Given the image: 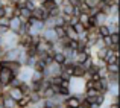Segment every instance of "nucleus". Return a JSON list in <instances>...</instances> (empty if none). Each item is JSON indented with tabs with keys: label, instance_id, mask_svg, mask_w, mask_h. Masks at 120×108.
Returning <instances> with one entry per match:
<instances>
[{
	"label": "nucleus",
	"instance_id": "7ed1b4c3",
	"mask_svg": "<svg viewBox=\"0 0 120 108\" xmlns=\"http://www.w3.org/2000/svg\"><path fill=\"white\" fill-rule=\"evenodd\" d=\"M84 78H70V91L75 94H84L85 85H84Z\"/></svg>",
	"mask_w": 120,
	"mask_h": 108
},
{
	"label": "nucleus",
	"instance_id": "cd10ccee",
	"mask_svg": "<svg viewBox=\"0 0 120 108\" xmlns=\"http://www.w3.org/2000/svg\"><path fill=\"white\" fill-rule=\"evenodd\" d=\"M17 108H18V107H17Z\"/></svg>",
	"mask_w": 120,
	"mask_h": 108
},
{
	"label": "nucleus",
	"instance_id": "4468645a",
	"mask_svg": "<svg viewBox=\"0 0 120 108\" xmlns=\"http://www.w3.org/2000/svg\"><path fill=\"white\" fill-rule=\"evenodd\" d=\"M96 32H97L99 37H108L109 34H111V27L106 23H103V24H99V26L96 27Z\"/></svg>",
	"mask_w": 120,
	"mask_h": 108
},
{
	"label": "nucleus",
	"instance_id": "39448f33",
	"mask_svg": "<svg viewBox=\"0 0 120 108\" xmlns=\"http://www.w3.org/2000/svg\"><path fill=\"white\" fill-rule=\"evenodd\" d=\"M81 94H75V93H70L67 97H64V107H68V108H78L81 105Z\"/></svg>",
	"mask_w": 120,
	"mask_h": 108
},
{
	"label": "nucleus",
	"instance_id": "f8f14e48",
	"mask_svg": "<svg viewBox=\"0 0 120 108\" xmlns=\"http://www.w3.org/2000/svg\"><path fill=\"white\" fill-rule=\"evenodd\" d=\"M17 17L20 18V20L23 21V23H26V21L29 20L30 17H32V11H30V9H27L26 6H24V8L18 9V14H17Z\"/></svg>",
	"mask_w": 120,
	"mask_h": 108
},
{
	"label": "nucleus",
	"instance_id": "20e7f679",
	"mask_svg": "<svg viewBox=\"0 0 120 108\" xmlns=\"http://www.w3.org/2000/svg\"><path fill=\"white\" fill-rule=\"evenodd\" d=\"M21 52H23V49H21L20 46L6 49V53H5V58H3V59H6V61H18ZM3 59H2V61H3Z\"/></svg>",
	"mask_w": 120,
	"mask_h": 108
},
{
	"label": "nucleus",
	"instance_id": "9b49d317",
	"mask_svg": "<svg viewBox=\"0 0 120 108\" xmlns=\"http://www.w3.org/2000/svg\"><path fill=\"white\" fill-rule=\"evenodd\" d=\"M32 17L37 18V20H40V21H46V18L49 17V14H47V11L40 5V6H37V8L32 11Z\"/></svg>",
	"mask_w": 120,
	"mask_h": 108
},
{
	"label": "nucleus",
	"instance_id": "6e6552de",
	"mask_svg": "<svg viewBox=\"0 0 120 108\" xmlns=\"http://www.w3.org/2000/svg\"><path fill=\"white\" fill-rule=\"evenodd\" d=\"M21 23H23V21H21L20 18L17 17V15L11 17V18H9V23H8V27H9V31L18 35V32H20V27H21Z\"/></svg>",
	"mask_w": 120,
	"mask_h": 108
},
{
	"label": "nucleus",
	"instance_id": "a211bd4d",
	"mask_svg": "<svg viewBox=\"0 0 120 108\" xmlns=\"http://www.w3.org/2000/svg\"><path fill=\"white\" fill-rule=\"evenodd\" d=\"M71 27L75 29V32H76L79 37H82V35H85V34H87V29H85V26H84L82 23H79V21H78V23H75Z\"/></svg>",
	"mask_w": 120,
	"mask_h": 108
},
{
	"label": "nucleus",
	"instance_id": "ddd939ff",
	"mask_svg": "<svg viewBox=\"0 0 120 108\" xmlns=\"http://www.w3.org/2000/svg\"><path fill=\"white\" fill-rule=\"evenodd\" d=\"M2 105H3V108H17V102H15L9 94L5 93L3 97H2Z\"/></svg>",
	"mask_w": 120,
	"mask_h": 108
},
{
	"label": "nucleus",
	"instance_id": "5701e85b",
	"mask_svg": "<svg viewBox=\"0 0 120 108\" xmlns=\"http://www.w3.org/2000/svg\"><path fill=\"white\" fill-rule=\"evenodd\" d=\"M3 5H5V0H0V8H2Z\"/></svg>",
	"mask_w": 120,
	"mask_h": 108
},
{
	"label": "nucleus",
	"instance_id": "bb28decb",
	"mask_svg": "<svg viewBox=\"0 0 120 108\" xmlns=\"http://www.w3.org/2000/svg\"><path fill=\"white\" fill-rule=\"evenodd\" d=\"M0 67H2V61H0Z\"/></svg>",
	"mask_w": 120,
	"mask_h": 108
},
{
	"label": "nucleus",
	"instance_id": "f03ea898",
	"mask_svg": "<svg viewBox=\"0 0 120 108\" xmlns=\"http://www.w3.org/2000/svg\"><path fill=\"white\" fill-rule=\"evenodd\" d=\"M14 76H17V75H14V73L9 70L8 67L2 66V67H0V87L6 90V87L11 84V81H12Z\"/></svg>",
	"mask_w": 120,
	"mask_h": 108
},
{
	"label": "nucleus",
	"instance_id": "0eeeda50",
	"mask_svg": "<svg viewBox=\"0 0 120 108\" xmlns=\"http://www.w3.org/2000/svg\"><path fill=\"white\" fill-rule=\"evenodd\" d=\"M41 37H43L46 41H49V43L58 41V35H56V32H55V27H46L44 26L43 32H41Z\"/></svg>",
	"mask_w": 120,
	"mask_h": 108
},
{
	"label": "nucleus",
	"instance_id": "2eb2a0df",
	"mask_svg": "<svg viewBox=\"0 0 120 108\" xmlns=\"http://www.w3.org/2000/svg\"><path fill=\"white\" fill-rule=\"evenodd\" d=\"M44 73H41V72H37V70H34L32 72V76H30V79H29V82L30 84H41V82L44 81Z\"/></svg>",
	"mask_w": 120,
	"mask_h": 108
},
{
	"label": "nucleus",
	"instance_id": "dca6fc26",
	"mask_svg": "<svg viewBox=\"0 0 120 108\" xmlns=\"http://www.w3.org/2000/svg\"><path fill=\"white\" fill-rule=\"evenodd\" d=\"M52 61L53 62H56V64H59V66H62L65 61H67V58H65V55H64V52H53V55H52Z\"/></svg>",
	"mask_w": 120,
	"mask_h": 108
},
{
	"label": "nucleus",
	"instance_id": "aec40b11",
	"mask_svg": "<svg viewBox=\"0 0 120 108\" xmlns=\"http://www.w3.org/2000/svg\"><path fill=\"white\" fill-rule=\"evenodd\" d=\"M5 53H6V49H3V47H0V61H2V59L5 58Z\"/></svg>",
	"mask_w": 120,
	"mask_h": 108
},
{
	"label": "nucleus",
	"instance_id": "393cba45",
	"mask_svg": "<svg viewBox=\"0 0 120 108\" xmlns=\"http://www.w3.org/2000/svg\"><path fill=\"white\" fill-rule=\"evenodd\" d=\"M78 108H85V107H82V105H79V107H78Z\"/></svg>",
	"mask_w": 120,
	"mask_h": 108
},
{
	"label": "nucleus",
	"instance_id": "f3484780",
	"mask_svg": "<svg viewBox=\"0 0 120 108\" xmlns=\"http://www.w3.org/2000/svg\"><path fill=\"white\" fill-rule=\"evenodd\" d=\"M65 37L70 38V40H78V38H79V35L75 32V29L70 24H65Z\"/></svg>",
	"mask_w": 120,
	"mask_h": 108
},
{
	"label": "nucleus",
	"instance_id": "423d86ee",
	"mask_svg": "<svg viewBox=\"0 0 120 108\" xmlns=\"http://www.w3.org/2000/svg\"><path fill=\"white\" fill-rule=\"evenodd\" d=\"M55 75H61V66L53 62V61H50L49 64L46 66L44 76H46V78H50V76H55Z\"/></svg>",
	"mask_w": 120,
	"mask_h": 108
},
{
	"label": "nucleus",
	"instance_id": "4be33fe9",
	"mask_svg": "<svg viewBox=\"0 0 120 108\" xmlns=\"http://www.w3.org/2000/svg\"><path fill=\"white\" fill-rule=\"evenodd\" d=\"M108 108H119V104H111V102H109Z\"/></svg>",
	"mask_w": 120,
	"mask_h": 108
},
{
	"label": "nucleus",
	"instance_id": "6ab92c4d",
	"mask_svg": "<svg viewBox=\"0 0 120 108\" xmlns=\"http://www.w3.org/2000/svg\"><path fill=\"white\" fill-rule=\"evenodd\" d=\"M106 72L109 73H119V62H112V64H103Z\"/></svg>",
	"mask_w": 120,
	"mask_h": 108
},
{
	"label": "nucleus",
	"instance_id": "412c9836",
	"mask_svg": "<svg viewBox=\"0 0 120 108\" xmlns=\"http://www.w3.org/2000/svg\"><path fill=\"white\" fill-rule=\"evenodd\" d=\"M67 3H70V5H73V6H78L79 5V0H67Z\"/></svg>",
	"mask_w": 120,
	"mask_h": 108
},
{
	"label": "nucleus",
	"instance_id": "b1692460",
	"mask_svg": "<svg viewBox=\"0 0 120 108\" xmlns=\"http://www.w3.org/2000/svg\"><path fill=\"white\" fill-rule=\"evenodd\" d=\"M43 108H55V107H46V105H44Z\"/></svg>",
	"mask_w": 120,
	"mask_h": 108
},
{
	"label": "nucleus",
	"instance_id": "9d476101",
	"mask_svg": "<svg viewBox=\"0 0 120 108\" xmlns=\"http://www.w3.org/2000/svg\"><path fill=\"white\" fill-rule=\"evenodd\" d=\"M71 78H87V70L82 64H78L75 62L73 64V72H71Z\"/></svg>",
	"mask_w": 120,
	"mask_h": 108
},
{
	"label": "nucleus",
	"instance_id": "a878e982",
	"mask_svg": "<svg viewBox=\"0 0 120 108\" xmlns=\"http://www.w3.org/2000/svg\"><path fill=\"white\" fill-rule=\"evenodd\" d=\"M0 108H3V105H2V102H0Z\"/></svg>",
	"mask_w": 120,
	"mask_h": 108
},
{
	"label": "nucleus",
	"instance_id": "f257e3e1",
	"mask_svg": "<svg viewBox=\"0 0 120 108\" xmlns=\"http://www.w3.org/2000/svg\"><path fill=\"white\" fill-rule=\"evenodd\" d=\"M17 40H18L17 34L8 31L6 34L0 35V47H3V49H11V47H15V46H17Z\"/></svg>",
	"mask_w": 120,
	"mask_h": 108
},
{
	"label": "nucleus",
	"instance_id": "1a4fd4ad",
	"mask_svg": "<svg viewBox=\"0 0 120 108\" xmlns=\"http://www.w3.org/2000/svg\"><path fill=\"white\" fill-rule=\"evenodd\" d=\"M2 66L8 67L9 70L14 73V75H18V72H20V69H21V66H23V64H21L20 61H6V59H3Z\"/></svg>",
	"mask_w": 120,
	"mask_h": 108
}]
</instances>
